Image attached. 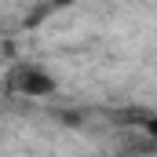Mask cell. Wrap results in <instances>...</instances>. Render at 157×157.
<instances>
[{
	"label": "cell",
	"instance_id": "obj_1",
	"mask_svg": "<svg viewBox=\"0 0 157 157\" xmlns=\"http://www.w3.org/2000/svg\"><path fill=\"white\" fill-rule=\"evenodd\" d=\"M11 88L15 91H22V95H48L51 88H55V80L48 77V73H40V70H29V66H22V70H15V77H11Z\"/></svg>",
	"mask_w": 157,
	"mask_h": 157
},
{
	"label": "cell",
	"instance_id": "obj_2",
	"mask_svg": "<svg viewBox=\"0 0 157 157\" xmlns=\"http://www.w3.org/2000/svg\"><path fill=\"white\" fill-rule=\"evenodd\" d=\"M48 7H51V4H40V7H33V15L26 18V26H37L40 18H48Z\"/></svg>",
	"mask_w": 157,
	"mask_h": 157
},
{
	"label": "cell",
	"instance_id": "obj_3",
	"mask_svg": "<svg viewBox=\"0 0 157 157\" xmlns=\"http://www.w3.org/2000/svg\"><path fill=\"white\" fill-rule=\"evenodd\" d=\"M51 7H62V4H73V0H48Z\"/></svg>",
	"mask_w": 157,
	"mask_h": 157
}]
</instances>
